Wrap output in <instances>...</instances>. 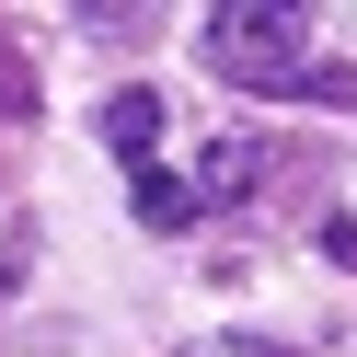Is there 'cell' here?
Here are the masks:
<instances>
[{
  "instance_id": "1",
  "label": "cell",
  "mask_w": 357,
  "mask_h": 357,
  "mask_svg": "<svg viewBox=\"0 0 357 357\" xmlns=\"http://www.w3.org/2000/svg\"><path fill=\"white\" fill-rule=\"evenodd\" d=\"M196 58H208L231 93H311V0H219L196 24Z\"/></svg>"
},
{
  "instance_id": "2",
  "label": "cell",
  "mask_w": 357,
  "mask_h": 357,
  "mask_svg": "<svg viewBox=\"0 0 357 357\" xmlns=\"http://www.w3.org/2000/svg\"><path fill=\"white\" fill-rule=\"evenodd\" d=\"M254 173H265V139H242V127H231V139H208V150H196V208H242V196H254Z\"/></svg>"
},
{
  "instance_id": "3",
  "label": "cell",
  "mask_w": 357,
  "mask_h": 357,
  "mask_svg": "<svg viewBox=\"0 0 357 357\" xmlns=\"http://www.w3.org/2000/svg\"><path fill=\"white\" fill-rule=\"evenodd\" d=\"M104 150H116L127 173H150V150H162V93H139V81H127V93H104Z\"/></svg>"
},
{
  "instance_id": "4",
  "label": "cell",
  "mask_w": 357,
  "mask_h": 357,
  "mask_svg": "<svg viewBox=\"0 0 357 357\" xmlns=\"http://www.w3.org/2000/svg\"><path fill=\"white\" fill-rule=\"evenodd\" d=\"M127 196H139V219H150V231H196V219H208V208H196V173H162V162H150V173H127Z\"/></svg>"
},
{
  "instance_id": "5",
  "label": "cell",
  "mask_w": 357,
  "mask_h": 357,
  "mask_svg": "<svg viewBox=\"0 0 357 357\" xmlns=\"http://www.w3.org/2000/svg\"><path fill=\"white\" fill-rule=\"evenodd\" d=\"M311 104H323V116H346V104H357V70H346V58H323V70H311Z\"/></svg>"
},
{
  "instance_id": "6",
  "label": "cell",
  "mask_w": 357,
  "mask_h": 357,
  "mask_svg": "<svg viewBox=\"0 0 357 357\" xmlns=\"http://www.w3.org/2000/svg\"><path fill=\"white\" fill-rule=\"evenodd\" d=\"M173 357H288V346H265V334H196V346H173Z\"/></svg>"
},
{
  "instance_id": "7",
  "label": "cell",
  "mask_w": 357,
  "mask_h": 357,
  "mask_svg": "<svg viewBox=\"0 0 357 357\" xmlns=\"http://www.w3.org/2000/svg\"><path fill=\"white\" fill-rule=\"evenodd\" d=\"M24 104H35V70H24L12 47H0V116H24Z\"/></svg>"
}]
</instances>
